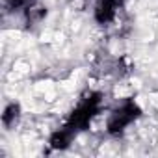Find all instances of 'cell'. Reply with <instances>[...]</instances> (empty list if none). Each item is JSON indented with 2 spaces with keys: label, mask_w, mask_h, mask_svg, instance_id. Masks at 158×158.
I'll use <instances>...</instances> for the list:
<instances>
[{
  "label": "cell",
  "mask_w": 158,
  "mask_h": 158,
  "mask_svg": "<svg viewBox=\"0 0 158 158\" xmlns=\"http://www.w3.org/2000/svg\"><path fill=\"white\" fill-rule=\"evenodd\" d=\"M74 136H76V132H74L73 128H69L67 125H63L61 128H58V130H54V132L50 134L48 145H50L52 151H65V149H69V145L73 143Z\"/></svg>",
  "instance_id": "obj_4"
},
{
  "label": "cell",
  "mask_w": 158,
  "mask_h": 158,
  "mask_svg": "<svg viewBox=\"0 0 158 158\" xmlns=\"http://www.w3.org/2000/svg\"><path fill=\"white\" fill-rule=\"evenodd\" d=\"M101 110H102V93L101 91H91L69 114L65 125L69 128H73L76 134L82 132V130H88L91 121L101 114Z\"/></svg>",
  "instance_id": "obj_1"
},
{
  "label": "cell",
  "mask_w": 158,
  "mask_h": 158,
  "mask_svg": "<svg viewBox=\"0 0 158 158\" xmlns=\"http://www.w3.org/2000/svg\"><path fill=\"white\" fill-rule=\"evenodd\" d=\"M4 2H6L8 11H24L32 2H35V0H4Z\"/></svg>",
  "instance_id": "obj_7"
},
{
  "label": "cell",
  "mask_w": 158,
  "mask_h": 158,
  "mask_svg": "<svg viewBox=\"0 0 158 158\" xmlns=\"http://www.w3.org/2000/svg\"><path fill=\"white\" fill-rule=\"evenodd\" d=\"M115 2H117V6H123V4H125V0H115Z\"/></svg>",
  "instance_id": "obj_8"
},
{
  "label": "cell",
  "mask_w": 158,
  "mask_h": 158,
  "mask_svg": "<svg viewBox=\"0 0 158 158\" xmlns=\"http://www.w3.org/2000/svg\"><path fill=\"white\" fill-rule=\"evenodd\" d=\"M117 2L115 0H97L95 2V8H93V19L97 24H110L115 21V15H117Z\"/></svg>",
  "instance_id": "obj_3"
},
{
  "label": "cell",
  "mask_w": 158,
  "mask_h": 158,
  "mask_svg": "<svg viewBox=\"0 0 158 158\" xmlns=\"http://www.w3.org/2000/svg\"><path fill=\"white\" fill-rule=\"evenodd\" d=\"M139 117H141V108L136 104L134 99H128V101H125L119 108H115L108 115V119H106V132L110 136H114V138H119L127 130V127L132 125Z\"/></svg>",
  "instance_id": "obj_2"
},
{
  "label": "cell",
  "mask_w": 158,
  "mask_h": 158,
  "mask_svg": "<svg viewBox=\"0 0 158 158\" xmlns=\"http://www.w3.org/2000/svg\"><path fill=\"white\" fill-rule=\"evenodd\" d=\"M45 17H47V8L41 6L37 0H35V2H32L24 10V23H26V26H34V24L41 23Z\"/></svg>",
  "instance_id": "obj_6"
},
{
  "label": "cell",
  "mask_w": 158,
  "mask_h": 158,
  "mask_svg": "<svg viewBox=\"0 0 158 158\" xmlns=\"http://www.w3.org/2000/svg\"><path fill=\"white\" fill-rule=\"evenodd\" d=\"M21 121V104L19 102H10L4 112H2V125L6 130H11L19 125Z\"/></svg>",
  "instance_id": "obj_5"
}]
</instances>
